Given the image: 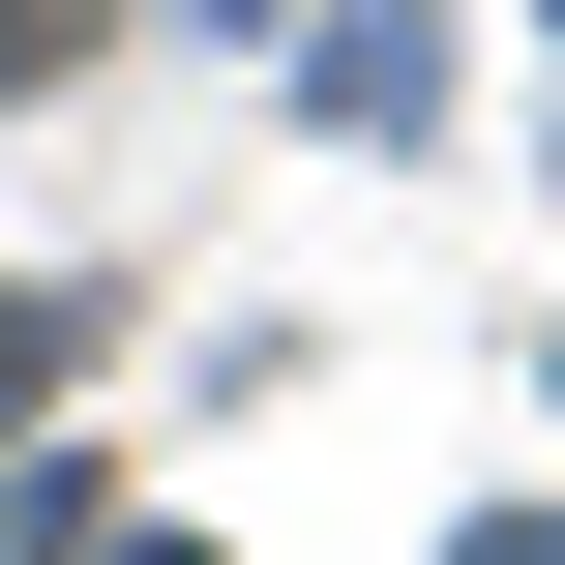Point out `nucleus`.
Returning a JSON list of instances; mask_svg holds the SVG:
<instances>
[{"label":"nucleus","mask_w":565,"mask_h":565,"mask_svg":"<svg viewBox=\"0 0 565 565\" xmlns=\"http://www.w3.org/2000/svg\"><path fill=\"white\" fill-rule=\"evenodd\" d=\"M0 417H60V298H0Z\"/></svg>","instance_id":"obj_1"},{"label":"nucleus","mask_w":565,"mask_h":565,"mask_svg":"<svg viewBox=\"0 0 565 565\" xmlns=\"http://www.w3.org/2000/svg\"><path fill=\"white\" fill-rule=\"evenodd\" d=\"M60 565H209V536H60Z\"/></svg>","instance_id":"obj_2"},{"label":"nucleus","mask_w":565,"mask_h":565,"mask_svg":"<svg viewBox=\"0 0 565 565\" xmlns=\"http://www.w3.org/2000/svg\"><path fill=\"white\" fill-rule=\"evenodd\" d=\"M477 565H565V536H477Z\"/></svg>","instance_id":"obj_3"}]
</instances>
